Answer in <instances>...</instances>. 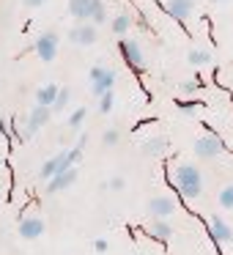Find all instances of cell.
<instances>
[{
	"label": "cell",
	"mask_w": 233,
	"mask_h": 255,
	"mask_svg": "<svg viewBox=\"0 0 233 255\" xmlns=\"http://www.w3.org/2000/svg\"><path fill=\"white\" fill-rule=\"evenodd\" d=\"M173 176H176L178 192H181L187 200L200 198V192H203V173H200L192 162H181V165L176 167V173H173Z\"/></svg>",
	"instance_id": "obj_1"
},
{
	"label": "cell",
	"mask_w": 233,
	"mask_h": 255,
	"mask_svg": "<svg viewBox=\"0 0 233 255\" xmlns=\"http://www.w3.org/2000/svg\"><path fill=\"white\" fill-rule=\"evenodd\" d=\"M69 14L80 22H107V8L102 0H69Z\"/></svg>",
	"instance_id": "obj_2"
},
{
	"label": "cell",
	"mask_w": 233,
	"mask_h": 255,
	"mask_svg": "<svg viewBox=\"0 0 233 255\" xmlns=\"http://www.w3.org/2000/svg\"><path fill=\"white\" fill-rule=\"evenodd\" d=\"M116 77H118L116 69H107V66L91 69V91H94V96H102V94H107V91H113Z\"/></svg>",
	"instance_id": "obj_3"
},
{
	"label": "cell",
	"mask_w": 233,
	"mask_h": 255,
	"mask_svg": "<svg viewBox=\"0 0 233 255\" xmlns=\"http://www.w3.org/2000/svg\"><path fill=\"white\" fill-rule=\"evenodd\" d=\"M222 151H225V143H222L217 134H203V137L195 140V154H198L200 159H214Z\"/></svg>",
	"instance_id": "obj_4"
},
{
	"label": "cell",
	"mask_w": 233,
	"mask_h": 255,
	"mask_svg": "<svg viewBox=\"0 0 233 255\" xmlns=\"http://www.w3.org/2000/svg\"><path fill=\"white\" fill-rule=\"evenodd\" d=\"M33 50H36V55H39L44 63H52L55 55H58V36L55 33H41L39 39H36Z\"/></svg>",
	"instance_id": "obj_5"
},
{
	"label": "cell",
	"mask_w": 233,
	"mask_h": 255,
	"mask_svg": "<svg viewBox=\"0 0 233 255\" xmlns=\"http://www.w3.org/2000/svg\"><path fill=\"white\" fill-rule=\"evenodd\" d=\"M50 107H41V105H36L33 110H30V116H28V127H25V132H22V140H30L36 132H39L41 127H44L47 121H50Z\"/></svg>",
	"instance_id": "obj_6"
},
{
	"label": "cell",
	"mask_w": 233,
	"mask_h": 255,
	"mask_svg": "<svg viewBox=\"0 0 233 255\" xmlns=\"http://www.w3.org/2000/svg\"><path fill=\"white\" fill-rule=\"evenodd\" d=\"M96 25L94 22H80V25H74L72 30H69V39H72V44H77V47H88V44H94L96 41Z\"/></svg>",
	"instance_id": "obj_7"
},
{
	"label": "cell",
	"mask_w": 233,
	"mask_h": 255,
	"mask_svg": "<svg viewBox=\"0 0 233 255\" xmlns=\"http://www.w3.org/2000/svg\"><path fill=\"white\" fill-rule=\"evenodd\" d=\"M118 47H121V55H123V61H126V66H132V69H143L145 66L143 50H140V44L134 39H123Z\"/></svg>",
	"instance_id": "obj_8"
},
{
	"label": "cell",
	"mask_w": 233,
	"mask_h": 255,
	"mask_svg": "<svg viewBox=\"0 0 233 255\" xmlns=\"http://www.w3.org/2000/svg\"><path fill=\"white\" fill-rule=\"evenodd\" d=\"M77 167H69V170H61V173H55L52 178H47V192L50 195H55V192H63V189H69L74 181H77Z\"/></svg>",
	"instance_id": "obj_9"
},
{
	"label": "cell",
	"mask_w": 233,
	"mask_h": 255,
	"mask_svg": "<svg viewBox=\"0 0 233 255\" xmlns=\"http://www.w3.org/2000/svg\"><path fill=\"white\" fill-rule=\"evenodd\" d=\"M173 211H176V203H173V198L156 195V198L148 200V214L154 217V220H165V217L173 214Z\"/></svg>",
	"instance_id": "obj_10"
},
{
	"label": "cell",
	"mask_w": 233,
	"mask_h": 255,
	"mask_svg": "<svg viewBox=\"0 0 233 255\" xmlns=\"http://www.w3.org/2000/svg\"><path fill=\"white\" fill-rule=\"evenodd\" d=\"M209 233H211V239H214L217 244L233 242V231H231V225H228L222 217H211L209 220Z\"/></svg>",
	"instance_id": "obj_11"
},
{
	"label": "cell",
	"mask_w": 233,
	"mask_h": 255,
	"mask_svg": "<svg viewBox=\"0 0 233 255\" xmlns=\"http://www.w3.org/2000/svg\"><path fill=\"white\" fill-rule=\"evenodd\" d=\"M41 233H44V220H41V217H25V220L19 222V236H22L25 242H33Z\"/></svg>",
	"instance_id": "obj_12"
},
{
	"label": "cell",
	"mask_w": 233,
	"mask_h": 255,
	"mask_svg": "<svg viewBox=\"0 0 233 255\" xmlns=\"http://www.w3.org/2000/svg\"><path fill=\"white\" fill-rule=\"evenodd\" d=\"M192 11H195V0H167V14L173 19H178V22L189 19Z\"/></svg>",
	"instance_id": "obj_13"
},
{
	"label": "cell",
	"mask_w": 233,
	"mask_h": 255,
	"mask_svg": "<svg viewBox=\"0 0 233 255\" xmlns=\"http://www.w3.org/2000/svg\"><path fill=\"white\" fill-rule=\"evenodd\" d=\"M58 88H61V85H52V83L41 85V88L36 91V105L52 107V102H55V96H58Z\"/></svg>",
	"instance_id": "obj_14"
},
{
	"label": "cell",
	"mask_w": 233,
	"mask_h": 255,
	"mask_svg": "<svg viewBox=\"0 0 233 255\" xmlns=\"http://www.w3.org/2000/svg\"><path fill=\"white\" fill-rule=\"evenodd\" d=\"M151 236L159 239V242H167L173 236V225L167 220H154L151 222Z\"/></svg>",
	"instance_id": "obj_15"
},
{
	"label": "cell",
	"mask_w": 233,
	"mask_h": 255,
	"mask_svg": "<svg viewBox=\"0 0 233 255\" xmlns=\"http://www.w3.org/2000/svg\"><path fill=\"white\" fill-rule=\"evenodd\" d=\"M61 159H63V151H61V154H55V156H50V159L41 165V170H39V178H41V181H47V178L55 176L58 167H61Z\"/></svg>",
	"instance_id": "obj_16"
},
{
	"label": "cell",
	"mask_w": 233,
	"mask_h": 255,
	"mask_svg": "<svg viewBox=\"0 0 233 255\" xmlns=\"http://www.w3.org/2000/svg\"><path fill=\"white\" fill-rule=\"evenodd\" d=\"M165 148H167V137H151V140H145L143 143V151L148 156H159V154H165Z\"/></svg>",
	"instance_id": "obj_17"
},
{
	"label": "cell",
	"mask_w": 233,
	"mask_h": 255,
	"mask_svg": "<svg viewBox=\"0 0 233 255\" xmlns=\"http://www.w3.org/2000/svg\"><path fill=\"white\" fill-rule=\"evenodd\" d=\"M113 33H118V36H123L126 33L129 28H132V17H129V14H118L116 19H113Z\"/></svg>",
	"instance_id": "obj_18"
},
{
	"label": "cell",
	"mask_w": 233,
	"mask_h": 255,
	"mask_svg": "<svg viewBox=\"0 0 233 255\" xmlns=\"http://www.w3.org/2000/svg\"><path fill=\"white\" fill-rule=\"evenodd\" d=\"M189 63H192V66H209V63H211V52L209 50H192V52H189Z\"/></svg>",
	"instance_id": "obj_19"
},
{
	"label": "cell",
	"mask_w": 233,
	"mask_h": 255,
	"mask_svg": "<svg viewBox=\"0 0 233 255\" xmlns=\"http://www.w3.org/2000/svg\"><path fill=\"white\" fill-rule=\"evenodd\" d=\"M200 88H203V80H200V77H195V80H187V83H181V85H178V94L189 96V94H198Z\"/></svg>",
	"instance_id": "obj_20"
},
{
	"label": "cell",
	"mask_w": 233,
	"mask_h": 255,
	"mask_svg": "<svg viewBox=\"0 0 233 255\" xmlns=\"http://www.w3.org/2000/svg\"><path fill=\"white\" fill-rule=\"evenodd\" d=\"M217 200H220L222 209H233V184L222 187V189H220V195H217Z\"/></svg>",
	"instance_id": "obj_21"
},
{
	"label": "cell",
	"mask_w": 233,
	"mask_h": 255,
	"mask_svg": "<svg viewBox=\"0 0 233 255\" xmlns=\"http://www.w3.org/2000/svg\"><path fill=\"white\" fill-rule=\"evenodd\" d=\"M69 99H72V91H69V88H58V96H55V102H52L50 110H63V107L69 105Z\"/></svg>",
	"instance_id": "obj_22"
},
{
	"label": "cell",
	"mask_w": 233,
	"mask_h": 255,
	"mask_svg": "<svg viewBox=\"0 0 233 255\" xmlns=\"http://www.w3.org/2000/svg\"><path fill=\"white\" fill-rule=\"evenodd\" d=\"M85 116H88V107H77V110L69 116V129H80L85 121Z\"/></svg>",
	"instance_id": "obj_23"
},
{
	"label": "cell",
	"mask_w": 233,
	"mask_h": 255,
	"mask_svg": "<svg viewBox=\"0 0 233 255\" xmlns=\"http://www.w3.org/2000/svg\"><path fill=\"white\" fill-rule=\"evenodd\" d=\"M176 105H178V110H181L184 116H192V113L200 107V99H189V102H184V99H176Z\"/></svg>",
	"instance_id": "obj_24"
},
{
	"label": "cell",
	"mask_w": 233,
	"mask_h": 255,
	"mask_svg": "<svg viewBox=\"0 0 233 255\" xmlns=\"http://www.w3.org/2000/svg\"><path fill=\"white\" fill-rule=\"evenodd\" d=\"M113 105H116V94H113V91H107V94L99 96V113H110Z\"/></svg>",
	"instance_id": "obj_25"
},
{
	"label": "cell",
	"mask_w": 233,
	"mask_h": 255,
	"mask_svg": "<svg viewBox=\"0 0 233 255\" xmlns=\"http://www.w3.org/2000/svg\"><path fill=\"white\" fill-rule=\"evenodd\" d=\"M118 140H121V132H118V129H107V132L102 134V143L105 145H116Z\"/></svg>",
	"instance_id": "obj_26"
},
{
	"label": "cell",
	"mask_w": 233,
	"mask_h": 255,
	"mask_svg": "<svg viewBox=\"0 0 233 255\" xmlns=\"http://www.w3.org/2000/svg\"><path fill=\"white\" fill-rule=\"evenodd\" d=\"M107 187H110V189H116V192H118V189H123V187H126V181H123L121 176H116V178H110V181H107Z\"/></svg>",
	"instance_id": "obj_27"
},
{
	"label": "cell",
	"mask_w": 233,
	"mask_h": 255,
	"mask_svg": "<svg viewBox=\"0 0 233 255\" xmlns=\"http://www.w3.org/2000/svg\"><path fill=\"white\" fill-rule=\"evenodd\" d=\"M96 253H107V247H110V244H107V239H96Z\"/></svg>",
	"instance_id": "obj_28"
},
{
	"label": "cell",
	"mask_w": 233,
	"mask_h": 255,
	"mask_svg": "<svg viewBox=\"0 0 233 255\" xmlns=\"http://www.w3.org/2000/svg\"><path fill=\"white\" fill-rule=\"evenodd\" d=\"M47 0H25V6L28 8H39V6H44Z\"/></svg>",
	"instance_id": "obj_29"
},
{
	"label": "cell",
	"mask_w": 233,
	"mask_h": 255,
	"mask_svg": "<svg viewBox=\"0 0 233 255\" xmlns=\"http://www.w3.org/2000/svg\"><path fill=\"white\" fill-rule=\"evenodd\" d=\"M211 3H228V0H211Z\"/></svg>",
	"instance_id": "obj_30"
}]
</instances>
